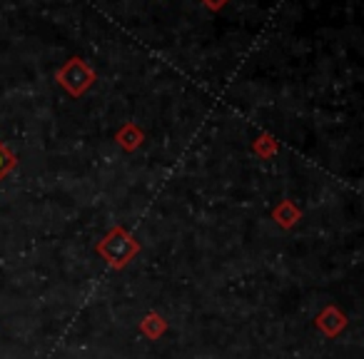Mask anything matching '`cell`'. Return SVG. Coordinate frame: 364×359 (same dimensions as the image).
<instances>
[{
	"instance_id": "cell-1",
	"label": "cell",
	"mask_w": 364,
	"mask_h": 359,
	"mask_svg": "<svg viewBox=\"0 0 364 359\" xmlns=\"http://www.w3.org/2000/svg\"><path fill=\"white\" fill-rule=\"evenodd\" d=\"M100 252L105 254L115 267H120V264H125L127 259H130V254L135 252V245H132V240L127 237V235L125 237H122V235H112L100 247Z\"/></svg>"
},
{
	"instance_id": "cell-2",
	"label": "cell",
	"mask_w": 364,
	"mask_h": 359,
	"mask_svg": "<svg viewBox=\"0 0 364 359\" xmlns=\"http://www.w3.org/2000/svg\"><path fill=\"white\" fill-rule=\"evenodd\" d=\"M3 170H6V152L0 150V175H3Z\"/></svg>"
},
{
	"instance_id": "cell-3",
	"label": "cell",
	"mask_w": 364,
	"mask_h": 359,
	"mask_svg": "<svg viewBox=\"0 0 364 359\" xmlns=\"http://www.w3.org/2000/svg\"><path fill=\"white\" fill-rule=\"evenodd\" d=\"M210 6H220V3H225V0H208Z\"/></svg>"
}]
</instances>
